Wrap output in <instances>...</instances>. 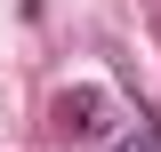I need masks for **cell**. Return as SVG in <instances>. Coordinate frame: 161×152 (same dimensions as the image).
<instances>
[{
  "label": "cell",
  "mask_w": 161,
  "mask_h": 152,
  "mask_svg": "<svg viewBox=\"0 0 161 152\" xmlns=\"http://www.w3.org/2000/svg\"><path fill=\"white\" fill-rule=\"evenodd\" d=\"M57 112H64V128H73V136H97V128H105V120H97L105 104H97V96H89V88H80V96H64Z\"/></svg>",
  "instance_id": "obj_1"
},
{
  "label": "cell",
  "mask_w": 161,
  "mask_h": 152,
  "mask_svg": "<svg viewBox=\"0 0 161 152\" xmlns=\"http://www.w3.org/2000/svg\"><path fill=\"white\" fill-rule=\"evenodd\" d=\"M129 152H161V136H137V144H129Z\"/></svg>",
  "instance_id": "obj_2"
}]
</instances>
